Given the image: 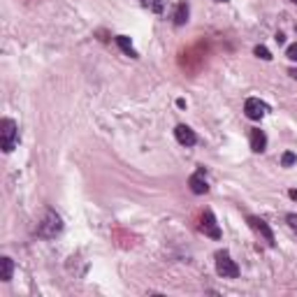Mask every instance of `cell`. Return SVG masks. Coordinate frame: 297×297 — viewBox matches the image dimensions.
Returning <instances> with one entry per match:
<instances>
[{
    "label": "cell",
    "mask_w": 297,
    "mask_h": 297,
    "mask_svg": "<svg viewBox=\"0 0 297 297\" xmlns=\"http://www.w3.org/2000/svg\"><path fill=\"white\" fill-rule=\"evenodd\" d=\"M19 142V126L12 119H3L0 121V146L5 154H12Z\"/></svg>",
    "instance_id": "obj_2"
},
{
    "label": "cell",
    "mask_w": 297,
    "mask_h": 297,
    "mask_svg": "<svg viewBox=\"0 0 297 297\" xmlns=\"http://www.w3.org/2000/svg\"><path fill=\"white\" fill-rule=\"evenodd\" d=\"M200 230H202L207 237H211V239H220V228H218V223H216L214 211L207 209L202 214V226H200Z\"/></svg>",
    "instance_id": "obj_6"
},
{
    "label": "cell",
    "mask_w": 297,
    "mask_h": 297,
    "mask_svg": "<svg viewBox=\"0 0 297 297\" xmlns=\"http://www.w3.org/2000/svg\"><path fill=\"white\" fill-rule=\"evenodd\" d=\"M265 146H267V137H265V132L263 130H251V148H253L255 154H263Z\"/></svg>",
    "instance_id": "obj_9"
},
{
    "label": "cell",
    "mask_w": 297,
    "mask_h": 297,
    "mask_svg": "<svg viewBox=\"0 0 297 297\" xmlns=\"http://www.w3.org/2000/svg\"><path fill=\"white\" fill-rule=\"evenodd\" d=\"M61 230H63L61 216L56 214L54 209H47L44 211V218L38 223V235L44 237V239H54L56 235H61Z\"/></svg>",
    "instance_id": "obj_1"
},
{
    "label": "cell",
    "mask_w": 297,
    "mask_h": 297,
    "mask_svg": "<svg viewBox=\"0 0 297 297\" xmlns=\"http://www.w3.org/2000/svg\"><path fill=\"white\" fill-rule=\"evenodd\" d=\"M216 272H218L223 279H237V276H239V267H237V263L230 258L228 251H218V253H216Z\"/></svg>",
    "instance_id": "obj_3"
},
{
    "label": "cell",
    "mask_w": 297,
    "mask_h": 297,
    "mask_svg": "<svg viewBox=\"0 0 297 297\" xmlns=\"http://www.w3.org/2000/svg\"><path fill=\"white\" fill-rule=\"evenodd\" d=\"M288 198H290V200H297V188H292V191H288Z\"/></svg>",
    "instance_id": "obj_17"
},
{
    "label": "cell",
    "mask_w": 297,
    "mask_h": 297,
    "mask_svg": "<svg viewBox=\"0 0 297 297\" xmlns=\"http://www.w3.org/2000/svg\"><path fill=\"white\" fill-rule=\"evenodd\" d=\"M244 112H246V116L251 119V121H260L263 116L270 114V105L263 102L260 98H248L246 105H244Z\"/></svg>",
    "instance_id": "obj_4"
},
{
    "label": "cell",
    "mask_w": 297,
    "mask_h": 297,
    "mask_svg": "<svg viewBox=\"0 0 297 297\" xmlns=\"http://www.w3.org/2000/svg\"><path fill=\"white\" fill-rule=\"evenodd\" d=\"M216 3H226V0H216Z\"/></svg>",
    "instance_id": "obj_19"
},
{
    "label": "cell",
    "mask_w": 297,
    "mask_h": 297,
    "mask_svg": "<svg viewBox=\"0 0 297 297\" xmlns=\"http://www.w3.org/2000/svg\"><path fill=\"white\" fill-rule=\"evenodd\" d=\"M139 5L146 7V10L154 12V14H163V12H165V3H163V0H139Z\"/></svg>",
    "instance_id": "obj_11"
},
{
    "label": "cell",
    "mask_w": 297,
    "mask_h": 297,
    "mask_svg": "<svg viewBox=\"0 0 297 297\" xmlns=\"http://www.w3.org/2000/svg\"><path fill=\"white\" fill-rule=\"evenodd\" d=\"M188 21V5L186 3H179L176 5V12H174V23L176 26H183Z\"/></svg>",
    "instance_id": "obj_12"
},
{
    "label": "cell",
    "mask_w": 297,
    "mask_h": 297,
    "mask_svg": "<svg viewBox=\"0 0 297 297\" xmlns=\"http://www.w3.org/2000/svg\"><path fill=\"white\" fill-rule=\"evenodd\" d=\"M292 3H297V0H292Z\"/></svg>",
    "instance_id": "obj_20"
},
{
    "label": "cell",
    "mask_w": 297,
    "mask_h": 297,
    "mask_svg": "<svg viewBox=\"0 0 297 297\" xmlns=\"http://www.w3.org/2000/svg\"><path fill=\"white\" fill-rule=\"evenodd\" d=\"M288 58H290V61H297V42L295 44H290V47H288Z\"/></svg>",
    "instance_id": "obj_16"
},
{
    "label": "cell",
    "mask_w": 297,
    "mask_h": 297,
    "mask_svg": "<svg viewBox=\"0 0 297 297\" xmlns=\"http://www.w3.org/2000/svg\"><path fill=\"white\" fill-rule=\"evenodd\" d=\"M253 54L258 56V58H263V61H272V54H270V49H267V47H255Z\"/></svg>",
    "instance_id": "obj_15"
},
{
    "label": "cell",
    "mask_w": 297,
    "mask_h": 297,
    "mask_svg": "<svg viewBox=\"0 0 297 297\" xmlns=\"http://www.w3.org/2000/svg\"><path fill=\"white\" fill-rule=\"evenodd\" d=\"M297 163V156L292 154V151H286V154H283V158H281V165L283 167H290V165H295Z\"/></svg>",
    "instance_id": "obj_14"
},
{
    "label": "cell",
    "mask_w": 297,
    "mask_h": 297,
    "mask_svg": "<svg viewBox=\"0 0 297 297\" xmlns=\"http://www.w3.org/2000/svg\"><path fill=\"white\" fill-rule=\"evenodd\" d=\"M116 44H119V47H121V49L126 51L128 56H135V58H137V51L132 49V42H130V38H126V35H119V38H116Z\"/></svg>",
    "instance_id": "obj_13"
},
{
    "label": "cell",
    "mask_w": 297,
    "mask_h": 297,
    "mask_svg": "<svg viewBox=\"0 0 297 297\" xmlns=\"http://www.w3.org/2000/svg\"><path fill=\"white\" fill-rule=\"evenodd\" d=\"M174 135H176V142L183 144V146H193V144L198 142V135H195L188 126H183V123L174 128Z\"/></svg>",
    "instance_id": "obj_8"
},
{
    "label": "cell",
    "mask_w": 297,
    "mask_h": 297,
    "mask_svg": "<svg viewBox=\"0 0 297 297\" xmlns=\"http://www.w3.org/2000/svg\"><path fill=\"white\" fill-rule=\"evenodd\" d=\"M188 186H191V191L195 193V195H204V193L209 191V183H207V179H204V170L200 167L195 174L188 179Z\"/></svg>",
    "instance_id": "obj_7"
},
{
    "label": "cell",
    "mask_w": 297,
    "mask_h": 297,
    "mask_svg": "<svg viewBox=\"0 0 297 297\" xmlns=\"http://www.w3.org/2000/svg\"><path fill=\"white\" fill-rule=\"evenodd\" d=\"M288 75H290L292 79H297V67H292V70H288Z\"/></svg>",
    "instance_id": "obj_18"
},
{
    "label": "cell",
    "mask_w": 297,
    "mask_h": 297,
    "mask_svg": "<svg viewBox=\"0 0 297 297\" xmlns=\"http://www.w3.org/2000/svg\"><path fill=\"white\" fill-rule=\"evenodd\" d=\"M246 223H248L251 228H253V230L258 232V235H263V239H265L267 244H270V246H274V244H276L274 232L270 230V226H267V220H265V218H260V216H248Z\"/></svg>",
    "instance_id": "obj_5"
},
{
    "label": "cell",
    "mask_w": 297,
    "mask_h": 297,
    "mask_svg": "<svg viewBox=\"0 0 297 297\" xmlns=\"http://www.w3.org/2000/svg\"><path fill=\"white\" fill-rule=\"evenodd\" d=\"M14 272V263L10 258H0V281H10Z\"/></svg>",
    "instance_id": "obj_10"
}]
</instances>
